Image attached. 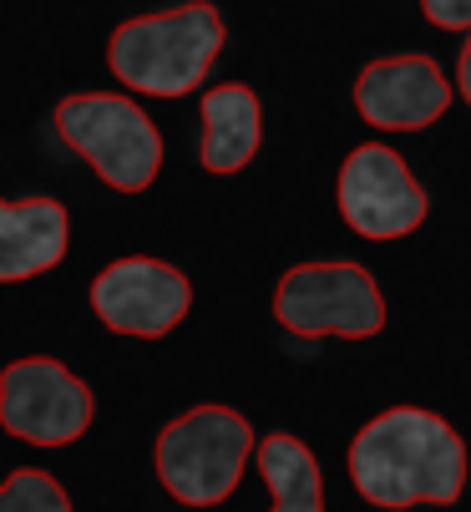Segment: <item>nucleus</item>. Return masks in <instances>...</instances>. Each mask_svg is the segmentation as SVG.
Returning <instances> with one entry per match:
<instances>
[{
	"mask_svg": "<svg viewBox=\"0 0 471 512\" xmlns=\"http://www.w3.org/2000/svg\"><path fill=\"white\" fill-rule=\"evenodd\" d=\"M355 492L375 507H446L466 487V447L461 436L421 406H390L365 421L350 442Z\"/></svg>",
	"mask_w": 471,
	"mask_h": 512,
	"instance_id": "nucleus-1",
	"label": "nucleus"
},
{
	"mask_svg": "<svg viewBox=\"0 0 471 512\" xmlns=\"http://www.w3.org/2000/svg\"><path fill=\"white\" fill-rule=\"evenodd\" d=\"M223 16L208 0H188L178 11L122 21L107 41V66L117 82L147 97H188L203 87L213 56L223 51Z\"/></svg>",
	"mask_w": 471,
	"mask_h": 512,
	"instance_id": "nucleus-2",
	"label": "nucleus"
},
{
	"mask_svg": "<svg viewBox=\"0 0 471 512\" xmlns=\"http://www.w3.org/2000/svg\"><path fill=\"white\" fill-rule=\"evenodd\" d=\"M254 426L228 406H193L157 436V482L188 507H218L244 477Z\"/></svg>",
	"mask_w": 471,
	"mask_h": 512,
	"instance_id": "nucleus-3",
	"label": "nucleus"
},
{
	"mask_svg": "<svg viewBox=\"0 0 471 512\" xmlns=\"http://www.w3.org/2000/svg\"><path fill=\"white\" fill-rule=\"evenodd\" d=\"M56 132L117 193H142L163 168V137H157L152 117L127 97H112V92L66 97L56 102Z\"/></svg>",
	"mask_w": 471,
	"mask_h": 512,
	"instance_id": "nucleus-4",
	"label": "nucleus"
},
{
	"mask_svg": "<svg viewBox=\"0 0 471 512\" xmlns=\"http://www.w3.org/2000/svg\"><path fill=\"white\" fill-rule=\"evenodd\" d=\"M274 315L284 330H294L304 340H325V335L370 340L385 325V300H380L375 279L350 259L294 264L274 289Z\"/></svg>",
	"mask_w": 471,
	"mask_h": 512,
	"instance_id": "nucleus-5",
	"label": "nucleus"
},
{
	"mask_svg": "<svg viewBox=\"0 0 471 512\" xmlns=\"http://www.w3.org/2000/svg\"><path fill=\"white\" fill-rule=\"evenodd\" d=\"M92 391L61 360L26 355L0 371V426L31 447H66L92 426Z\"/></svg>",
	"mask_w": 471,
	"mask_h": 512,
	"instance_id": "nucleus-6",
	"label": "nucleus"
},
{
	"mask_svg": "<svg viewBox=\"0 0 471 512\" xmlns=\"http://www.w3.org/2000/svg\"><path fill=\"white\" fill-rule=\"evenodd\" d=\"M340 213L360 239H406L426 224V188L385 142H365L340 163Z\"/></svg>",
	"mask_w": 471,
	"mask_h": 512,
	"instance_id": "nucleus-7",
	"label": "nucleus"
},
{
	"mask_svg": "<svg viewBox=\"0 0 471 512\" xmlns=\"http://www.w3.org/2000/svg\"><path fill=\"white\" fill-rule=\"evenodd\" d=\"M193 305V284L183 269L163 259H117L92 279V310L107 330L137 335V340H163L173 325H183Z\"/></svg>",
	"mask_w": 471,
	"mask_h": 512,
	"instance_id": "nucleus-8",
	"label": "nucleus"
},
{
	"mask_svg": "<svg viewBox=\"0 0 471 512\" xmlns=\"http://www.w3.org/2000/svg\"><path fill=\"white\" fill-rule=\"evenodd\" d=\"M355 107L370 127L416 132L451 107V82L431 56H385L355 77Z\"/></svg>",
	"mask_w": 471,
	"mask_h": 512,
	"instance_id": "nucleus-9",
	"label": "nucleus"
},
{
	"mask_svg": "<svg viewBox=\"0 0 471 512\" xmlns=\"http://www.w3.org/2000/svg\"><path fill=\"white\" fill-rule=\"evenodd\" d=\"M66 244H71V218L56 198H26V203L0 198V284L56 269L66 259Z\"/></svg>",
	"mask_w": 471,
	"mask_h": 512,
	"instance_id": "nucleus-10",
	"label": "nucleus"
},
{
	"mask_svg": "<svg viewBox=\"0 0 471 512\" xmlns=\"http://www.w3.org/2000/svg\"><path fill=\"white\" fill-rule=\"evenodd\" d=\"M264 137L259 97L239 82H223L203 97V168L208 173H239L254 163Z\"/></svg>",
	"mask_w": 471,
	"mask_h": 512,
	"instance_id": "nucleus-11",
	"label": "nucleus"
},
{
	"mask_svg": "<svg viewBox=\"0 0 471 512\" xmlns=\"http://www.w3.org/2000/svg\"><path fill=\"white\" fill-rule=\"evenodd\" d=\"M259 472L274 492L269 512H325V482L314 452L289 431H274L259 442Z\"/></svg>",
	"mask_w": 471,
	"mask_h": 512,
	"instance_id": "nucleus-12",
	"label": "nucleus"
},
{
	"mask_svg": "<svg viewBox=\"0 0 471 512\" xmlns=\"http://www.w3.org/2000/svg\"><path fill=\"white\" fill-rule=\"evenodd\" d=\"M0 512H71V497L51 472L21 467L0 482Z\"/></svg>",
	"mask_w": 471,
	"mask_h": 512,
	"instance_id": "nucleus-13",
	"label": "nucleus"
},
{
	"mask_svg": "<svg viewBox=\"0 0 471 512\" xmlns=\"http://www.w3.org/2000/svg\"><path fill=\"white\" fill-rule=\"evenodd\" d=\"M426 21L441 31H471V0H421Z\"/></svg>",
	"mask_w": 471,
	"mask_h": 512,
	"instance_id": "nucleus-14",
	"label": "nucleus"
},
{
	"mask_svg": "<svg viewBox=\"0 0 471 512\" xmlns=\"http://www.w3.org/2000/svg\"><path fill=\"white\" fill-rule=\"evenodd\" d=\"M456 82H461V97L471 102V36H466V46H461V66H456Z\"/></svg>",
	"mask_w": 471,
	"mask_h": 512,
	"instance_id": "nucleus-15",
	"label": "nucleus"
}]
</instances>
